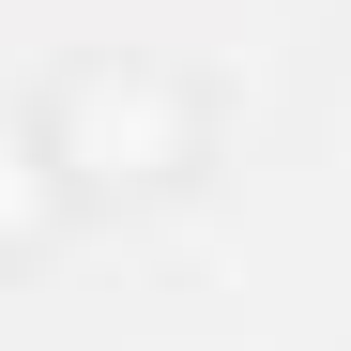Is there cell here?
Here are the masks:
<instances>
[{"mask_svg": "<svg viewBox=\"0 0 351 351\" xmlns=\"http://www.w3.org/2000/svg\"><path fill=\"white\" fill-rule=\"evenodd\" d=\"M184 153H199V92L168 62H77L62 92H46V168H62L77 199H138Z\"/></svg>", "mask_w": 351, "mask_h": 351, "instance_id": "6da1fadb", "label": "cell"}]
</instances>
